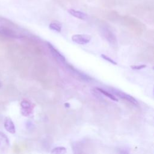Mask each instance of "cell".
I'll use <instances>...</instances> for the list:
<instances>
[{"label": "cell", "instance_id": "obj_1", "mask_svg": "<svg viewBox=\"0 0 154 154\" xmlns=\"http://www.w3.org/2000/svg\"><path fill=\"white\" fill-rule=\"evenodd\" d=\"M0 35L11 38H19L22 37L21 35H19L13 29L7 26L1 25H0Z\"/></svg>", "mask_w": 154, "mask_h": 154}, {"label": "cell", "instance_id": "obj_2", "mask_svg": "<svg viewBox=\"0 0 154 154\" xmlns=\"http://www.w3.org/2000/svg\"><path fill=\"white\" fill-rule=\"evenodd\" d=\"M111 91L112 92V94H113L114 95L117 96L118 97H119L121 99L126 100L128 102L132 103V104H134L135 105H137L138 104L137 100L134 97H133L132 96H131L129 94H126V93H124L122 91L118 90L115 89V88H111Z\"/></svg>", "mask_w": 154, "mask_h": 154}, {"label": "cell", "instance_id": "obj_3", "mask_svg": "<svg viewBox=\"0 0 154 154\" xmlns=\"http://www.w3.org/2000/svg\"><path fill=\"white\" fill-rule=\"evenodd\" d=\"M47 43H48V46L49 49V51H50L52 55L54 57V58L56 59L57 61L60 62L63 64H65L66 63V58H65L64 56L57 49H56L55 48V47L52 45H51L50 43L48 42Z\"/></svg>", "mask_w": 154, "mask_h": 154}, {"label": "cell", "instance_id": "obj_4", "mask_svg": "<svg viewBox=\"0 0 154 154\" xmlns=\"http://www.w3.org/2000/svg\"><path fill=\"white\" fill-rule=\"evenodd\" d=\"M91 37L88 34H75L72 35V40L73 42L79 45H85L88 43Z\"/></svg>", "mask_w": 154, "mask_h": 154}, {"label": "cell", "instance_id": "obj_5", "mask_svg": "<svg viewBox=\"0 0 154 154\" xmlns=\"http://www.w3.org/2000/svg\"><path fill=\"white\" fill-rule=\"evenodd\" d=\"M21 114L24 116H28L32 112V105L28 100H23L20 102Z\"/></svg>", "mask_w": 154, "mask_h": 154}, {"label": "cell", "instance_id": "obj_6", "mask_svg": "<svg viewBox=\"0 0 154 154\" xmlns=\"http://www.w3.org/2000/svg\"><path fill=\"white\" fill-rule=\"evenodd\" d=\"M102 35L104 38L111 45H116L117 43V39L116 35L106 28H104L102 30Z\"/></svg>", "mask_w": 154, "mask_h": 154}, {"label": "cell", "instance_id": "obj_7", "mask_svg": "<svg viewBox=\"0 0 154 154\" xmlns=\"http://www.w3.org/2000/svg\"><path fill=\"white\" fill-rule=\"evenodd\" d=\"M4 127L5 129L10 134H15L16 128L13 122L11 119L6 117L4 121Z\"/></svg>", "mask_w": 154, "mask_h": 154}, {"label": "cell", "instance_id": "obj_8", "mask_svg": "<svg viewBox=\"0 0 154 154\" xmlns=\"http://www.w3.org/2000/svg\"><path fill=\"white\" fill-rule=\"evenodd\" d=\"M10 146V141L7 136L2 132L0 131V149L4 150Z\"/></svg>", "mask_w": 154, "mask_h": 154}, {"label": "cell", "instance_id": "obj_9", "mask_svg": "<svg viewBox=\"0 0 154 154\" xmlns=\"http://www.w3.org/2000/svg\"><path fill=\"white\" fill-rule=\"evenodd\" d=\"M68 13L69 14H70L72 16L78 18L79 19L81 20H85L87 17V16L85 13H84L82 11H78V10H76L75 9H72V8H70L67 10Z\"/></svg>", "mask_w": 154, "mask_h": 154}, {"label": "cell", "instance_id": "obj_10", "mask_svg": "<svg viewBox=\"0 0 154 154\" xmlns=\"http://www.w3.org/2000/svg\"><path fill=\"white\" fill-rule=\"evenodd\" d=\"M49 27L52 30L60 32L61 31L62 25L60 22H59L58 21H52V22L50 23Z\"/></svg>", "mask_w": 154, "mask_h": 154}, {"label": "cell", "instance_id": "obj_11", "mask_svg": "<svg viewBox=\"0 0 154 154\" xmlns=\"http://www.w3.org/2000/svg\"><path fill=\"white\" fill-rule=\"evenodd\" d=\"M96 89H97L100 93L103 94V95H105V96H106V97H108V98L111 99V100H114V101H116V102L118 101V99H117V98L115 96V95H114L113 94H112V93H109V92H108L107 91H105V90H104L103 89L100 88H96Z\"/></svg>", "mask_w": 154, "mask_h": 154}, {"label": "cell", "instance_id": "obj_12", "mask_svg": "<svg viewBox=\"0 0 154 154\" xmlns=\"http://www.w3.org/2000/svg\"><path fill=\"white\" fill-rule=\"evenodd\" d=\"M71 69H72V70L73 72H75V73L79 77H80L82 80L86 81H90V80L91 79V78H90L89 76H88L87 75H86L85 74H84V73H82V72H79V71H78V70H76V69H73V68H72V67H71Z\"/></svg>", "mask_w": 154, "mask_h": 154}, {"label": "cell", "instance_id": "obj_13", "mask_svg": "<svg viewBox=\"0 0 154 154\" xmlns=\"http://www.w3.org/2000/svg\"><path fill=\"white\" fill-rule=\"evenodd\" d=\"M66 152H67L66 149L64 147L60 146V147H57L54 148L52 150L51 153H66Z\"/></svg>", "mask_w": 154, "mask_h": 154}, {"label": "cell", "instance_id": "obj_14", "mask_svg": "<svg viewBox=\"0 0 154 154\" xmlns=\"http://www.w3.org/2000/svg\"><path fill=\"white\" fill-rule=\"evenodd\" d=\"M101 57L102 58H103L104 60H105L106 61H108L109 63L114 64V65H117V63L116 61H114L112 59H111L110 57H109L108 56L106 55H104V54H101Z\"/></svg>", "mask_w": 154, "mask_h": 154}, {"label": "cell", "instance_id": "obj_15", "mask_svg": "<svg viewBox=\"0 0 154 154\" xmlns=\"http://www.w3.org/2000/svg\"><path fill=\"white\" fill-rule=\"evenodd\" d=\"M146 67V65L145 64H141V65H132L131 66V68L134 70H140L143 68H145Z\"/></svg>", "mask_w": 154, "mask_h": 154}, {"label": "cell", "instance_id": "obj_16", "mask_svg": "<svg viewBox=\"0 0 154 154\" xmlns=\"http://www.w3.org/2000/svg\"><path fill=\"white\" fill-rule=\"evenodd\" d=\"M26 127L28 129H31V128L33 127V125L32 124V123L31 122H28L26 123Z\"/></svg>", "mask_w": 154, "mask_h": 154}, {"label": "cell", "instance_id": "obj_17", "mask_svg": "<svg viewBox=\"0 0 154 154\" xmlns=\"http://www.w3.org/2000/svg\"><path fill=\"white\" fill-rule=\"evenodd\" d=\"M65 105H66V107H69V106H70L69 103H66Z\"/></svg>", "mask_w": 154, "mask_h": 154}, {"label": "cell", "instance_id": "obj_18", "mask_svg": "<svg viewBox=\"0 0 154 154\" xmlns=\"http://www.w3.org/2000/svg\"><path fill=\"white\" fill-rule=\"evenodd\" d=\"M1 87V82H0V88Z\"/></svg>", "mask_w": 154, "mask_h": 154}]
</instances>
